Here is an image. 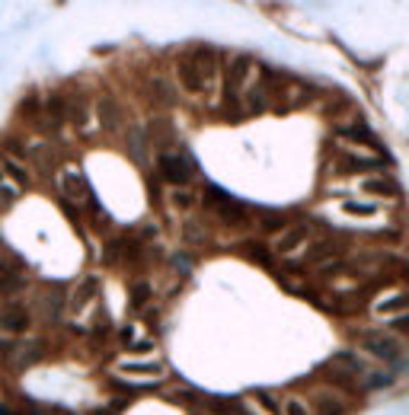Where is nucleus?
<instances>
[{
	"mask_svg": "<svg viewBox=\"0 0 409 415\" xmlns=\"http://www.w3.org/2000/svg\"><path fill=\"white\" fill-rule=\"evenodd\" d=\"M361 348H365L367 355H375L377 361L394 364L396 371L406 364V348H403V342L396 339V336H390V332H365V336H361Z\"/></svg>",
	"mask_w": 409,
	"mask_h": 415,
	"instance_id": "nucleus-1",
	"label": "nucleus"
},
{
	"mask_svg": "<svg viewBox=\"0 0 409 415\" xmlns=\"http://www.w3.org/2000/svg\"><path fill=\"white\" fill-rule=\"evenodd\" d=\"M205 205H208L211 211H218V217H221L224 224H230V227H243V224L250 221L246 208H243L240 201H234L230 195L218 192V189H208V192H205Z\"/></svg>",
	"mask_w": 409,
	"mask_h": 415,
	"instance_id": "nucleus-2",
	"label": "nucleus"
},
{
	"mask_svg": "<svg viewBox=\"0 0 409 415\" xmlns=\"http://www.w3.org/2000/svg\"><path fill=\"white\" fill-rule=\"evenodd\" d=\"M157 166H160V176L167 182H173L176 189H182L192 179V166H189V160L180 157V153H160Z\"/></svg>",
	"mask_w": 409,
	"mask_h": 415,
	"instance_id": "nucleus-3",
	"label": "nucleus"
},
{
	"mask_svg": "<svg viewBox=\"0 0 409 415\" xmlns=\"http://www.w3.org/2000/svg\"><path fill=\"white\" fill-rule=\"evenodd\" d=\"M310 240V227L307 224H294V227H284L275 240V253L278 256H294L304 243Z\"/></svg>",
	"mask_w": 409,
	"mask_h": 415,
	"instance_id": "nucleus-4",
	"label": "nucleus"
},
{
	"mask_svg": "<svg viewBox=\"0 0 409 415\" xmlns=\"http://www.w3.org/2000/svg\"><path fill=\"white\" fill-rule=\"evenodd\" d=\"M176 77H180L182 90H186L189 96H199V93H205V83H201V74H199V68L192 64V58H189V55H182L180 61H176Z\"/></svg>",
	"mask_w": 409,
	"mask_h": 415,
	"instance_id": "nucleus-5",
	"label": "nucleus"
},
{
	"mask_svg": "<svg viewBox=\"0 0 409 415\" xmlns=\"http://www.w3.org/2000/svg\"><path fill=\"white\" fill-rule=\"evenodd\" d=\"M29 326H32V317H29L26 307H7L0 313V329L10 332V336H23Z\"/></svg>",
	"mask_w": 409,
	"mask_h": 415,
	"instance_id": "nucleus-6",
	"label": "nucleus"
},
{
	"mask_svg": "<svg viewBox=\"0 0 409 415\" xmlns=\"http://www.w3.org/2000/svg\"><path fill=\"white\" fill-rule=\"evenodd\" d=\"M253 74V58L246 55H237L234 61H230V77H227V90H234L237 96L243 93V87H246V80H250Z\"/></svg>",
	"mask_w": 409,
	"mask_h": 415,
	"instance_id": "nucleus-7",
	"label": "nucleus"
},
{
	"mask_svg": "<svg viewBox=\"0 0 409 415\" xmlns=\"http://www.w3.org/2000/svg\"><path fill=\"white\" fill-rule=\"evenodd\" d=\"M240 99H243V112H246V115H259V112L269 109V99H265V93H263L259 83H246L243 93H240Z\"/></svg>",
	"mask_w": 409,
	"mask_h": 415,
	"instance_id": "nucleus-8",
	"label": "nucleus"
},
{
	"mask_svg": "<svg viewBox=\"0 0 409 415\" xmlns=\"http://www.w3.org/2000/svg\"><path fill=\"white\" fill-rule=\"evenodd\" d=\"M99 294V278L96 275H90V278H84L80 281V288L70 294V310H84L87 304H93V298Z\"/></svg>",
	"mask_w": 409,
	"mask_h": 415,
	"instance_id": "nucleus-9",
	"label": "nucleus"
},
{
	"mask_svg": "<svg viewBox=\"0 0 409 415\" xmlns=\"http://www.w3.org/2000/svg\"><path fill=\"white\" fill-rule=\"evenodd\" d=\"M99 124H103L106 132H115L118 124H122V106H118L112 96L99 99Z\"/></svg>",
	"mask_w": 409,
	"mask_h": 415,
	"instance_id": "nucleus-10",
	"label": "nucleus"
},
{
	"mask_svg": "<svg viewBox=\"0 0 409 415\" xmlns=\"http://www.w3.org/2000/svg\"><path fill=\"white\" fill-rule=\"evenodd\" d=\"M0 173H7L10 179H13V189H29L32 186V176L26 173V166H20V160L4 157L0 160Z\"/></svg>",
	"mask_w": 409,
	"mask_h": 415,
	"instance_id": "nucleus-11",
	"label": "nucleus"
},
{
	"mask_svg": "<svg viewBox=\"0 0 409 415\" xmlns=\"http://www.w3.org/2000/svg\"><path fill=\"white\" fill-rule=\"evenodd\" d=\"M342 163L346 170H355V173H371V170H384V160L381 157H365V153H342Z\"/></svg>",
	"mask_w": 409,
	"mask_h": 415,
	"instance_id": "nucleus-12",
	"label": "nucleus"
},
{
	"mask_svg": "<svg viewBox=\"0 0 409 415\" xmlns=\"http://www.w3.org/2000/svg\"><path fill=\"white\" fill-rule=\"evenodd\" d=\"M361 189L371 195H384V198H396L400 195V186L394 179H384V176H371V179L361 182Z\"/></svg>",
	"mask_w": 409,
	"mask_h": 415,
	"instance_id": "nucleus-13",
	"label": "nucleus"
},
{
	"mask_svg": "<svg viewBox=\"0 0 409 415\" xmlns=\"http://www.w3.org/2000/svg\"><path fill=\"white\" fill-rule=\"evenodd\" d=\"M61 189H64V195H68V198H74V201H87V198H90V189H87V182H84V176H80V173H68V176H64Z\"/></svg>",
	"mask_w": 409,
	"mask_h": 415,
	"instance_id": "nucleus-14",
	"label": "nucleus"
},
{
	"mask_svg": "<svg viewBox=\"0 0 409 415\" xmlns=\"http://www.w3.org/2000/svg\"><path fill=\"white\" fill-rule=\"evenodd\" d=\"M122 374H134V377H160V374H163V364H160V361H125V364H122Z\"/></svg>",
	"mask_w": 409,
	"mask_h": 415,
	"instance_id": "nucleus-15",
	"label": "nucleus"
},
{
	"mask_svg": "<svg viewBox=\"0 0 409 415\" xmlns=\"http://www.w3.org/2000/svg\"><path fill=\"white\" fill-rule=\"evenodd\" d=\"M256 224H259V230H263V234H282L284 224H288V217H284L282 211H259Z\"/></svg>",
	"mask_w": 409,
	"mask_h": 415,
	"instance_id": "nucleus-16",
	"label": "nucleus"
},
{
	"mask_svg": "<svg viewBox=\"0 0 409 415\" xmlns=\"http://www.w3.org/2000/svg\"><path fill=\"white\" fill-rule=\"evenodd\" d=\"M250 400L263 409V415H282V402H278L269 390H250Z\"/></svg>",
	"mask_w": 409,
	"mask_h": 415,
	"instance_id": "nucleus-17",
	"label": "nucleus"
},
{
	"mask_svg": "<svg viewBox=\"0 0 409 415\" xmlns=\"http://www.w3.org/2000/svg\"><path fill=\"white\" fill-rule=\"evenodd\" d=\"M339 134H342V138H355V141H358V144H365V147H375V151H377V147H381V144H377V138H375V134H371V132H367L365 124H352V128H339Z\"/></svg>",
	"mask_w": 409,
	"mask_h": 415,
	"instance_id": "nucleus-18",
	"label": "nucleus"
},
{
	"mask_svg": "<svg viewBox=\"0 0 409 415\" xmlns=\"http://www.w3.org/2000/svg\"><path fill=\"white\" fill-rule=\"evenodd\" d=\"M20 288H23V278L16 275V269L0 265V294H16Z\"/></svg>",
	"mask_w": 409,
	"mask_h": 415,
	"instance_id": "nucleus-19",
	"label": "nucleus"
},
{
	"mask_svg": "<svg viewBox=\"0 0 409 415\" xmlns=\"http://www.w3.org/2000/svg\"><path fill=\"white\" fill-rule=\"evenodd\" d=\"M151 294H153V288H151L147 281H134V284H132V294H128V300H132L134 310H141V307L151 300Z\"/></svg>",
	"mask_w": 409,
	"mask_h": 415,
	"instance_id": "nucleus-20",
	"label": "nucleus"
},
{
	"mask_svg": "<svg viewBox=\"0 0 409 415\" xmlns=\"http://www.w3.org/2000/svg\"><path fill=\"white\" fill-rule=\"evenodd\" d=\"M375 310L381 313V317H390V313H400V310H406V294H394V298L381 300V304H375Z\"/></svg>",
	"mask_w": 409,
	"mask_h": 415,
	"instance_id": "nucleus-21",
	"label": "nucleus"
},
{
	"mask_svg": "<svg viewBox=\"0 0 409 415\" xmlns=\"http://www.w3.org/2000/svg\"><path fill=\"white\" fill-rule=\"evenodd\" d=\"M246 256H250L253 262H259V265H265V269H272V253L263 246V243H256V240L246 243Z\"/></svg>",
	"mask_w": 409,
	"mask_h": 415,
	"instance_id": "nucleus-22",
	"label": "nucleus"
},
{
	"mask_svg": "<svg viewBox=\"0 0 409 415\" xmlns=\"http://www.w3.org/2000/svg\"><path fill=\"white\" fill-rule=\"evenodd\" d=\"M151 96L157 99V103H163V106H170V103H173V93H170V83L163 80V77H153V80H151Z\"/></svg>",
	"mask_w": 409,
	"mask_h": 415,
	"instance_id": "nucleus-23",
	"label": "nucleus"
},
{
	"mask_svg": "<svg viewBox=\"0 0 409 415\" xmlns=\"http://www.w3.org/2000/svg\"><path fill=\"white\" fill-rule=\"evenodd\" d=\"M336 253H339V246H336L333 240H323L307 253V259H310V262H320V259H329V256H336Z\"/></svg>",
	"mask_w": 409,
	"mask_h": 415,
	"instance_id": "nucleus-24",
	"label": "nucleus"
},
{
	"mask_svg": "<svg viewBox=\"0 0 409 415\" xmlns=\"http://www.w3.org/2000/svg\"><path fill=\"white\" fill-rule=\"evenodd\" d=\"M342 211L352 217H375L377 215V205H365V201H346Z\"/></svg>",
	"mask_w": 409,
	"mask_h": 415,
	"instance_id": "nucleus-25",
	"label": "nucleus"
},
{
	"mask_svg": "<svg viewBox=\"0 0 409 415\" xmlns=\"http://www.w3.org/2000/svg\"><path fill=\"white\" fill-rule=\"evenodd\" d=\"M170 205L180 208V211H192V208H195V195L189 192V189H176V192L170 195Z\"/></svg>",
	"mask_w": 409,
	"mask_h": 415,
	"instance_id": "nucleus-26",
	"label": "nucleus"
},
{
	"mask_svg": "<svg viewBox=\"0 0 409 415\" xmlns=\"http://www.w3.org/2000/svg\"><path fill=\"white\" fill-rule=\"evenodd\" d=\"M45 115H49V122L51 124H58L64 118V103H61V96H49V103H45Z\"/></svg>",
	"mask_w": 409,
	"mask_h": 415,
	"instance_id": "nucleus-27",
	"label": "nucleus"
},
{
	"mask_svg": "<svg viewBox=\"0 0 409 415\" xmlns=\"http://www.w3.org/2000/svg\"><path fill=\"white\" fill-rule=\"evenodd\" d=\"M390 383H394V374L375 371V374H367V377H365V387L367 390H381V387H390Z\"/></svg>",
	"mask_w": 409,
	"mask_h": 415,
	"instance_id": "nucleus-28",
	"label": "nucleus"
},
{
	"mask_svg": "<svg viewBox=\"0 0 409 415\" xmlns=\"http://www.w3.org/2000/svg\"><path fill=\"white\" fill-rule=\"evenodd\" d=\"M282 415H310V409H307L304 400H298V396H291V400L282 406Z\"/></svg>",
	"mask_w": 409,
	"mask_h": 415,
	"instance_id": "nucleus-29",
	"label": "nucleus"
},
{
	"mask_svg": "<svg viewBox=\"0 0 409 415\" xmlns=\"http://www.w3.org/2000/svg\"><path fill=\"white\" fill-rule=\"evenodd\" d=\"M320 409H323V415H346V406L342 402H329V396H320Z\"/></svg>",
	"mask_w": 409,
	"mask_h": 415,
	"instance_id": "nucleus-30",
	"label": "nucleus"
},
{
	"mask_svg": "<svg viewBox=\"0 0 409 415\" xmlns=\"http://www.w3.org/2000/svg\"><path fill=\"white\" fill-rule=\"evenodd\" d=\"M7 153H10V160H20V157H29L26 144H20V138H7Z\"/></svg>",
	"mask_w": 409,
	"mask_h": 415,
	"instance_id": "nucleus-31",
	"label": "nucleus"
},
{
	"mask_svg": "<svg viewBox=\"0 0 409 415\" xmlns=\"http://www.w3.org/2000/svg\"><path fill=\"white\" fill-rule=\"evenodd\" d=\"M16 195H20V192H16V189L10 186V182H0V201H4V205H10V201H13Z\"/></svg>",
	"mask_w": 409,
	"mask_h": 415,
	"instance_id": "nucleus-32",
	"label": "nucleus"
},
{
	"mask_svg": "<svg viewBox=\"0 0 409 415\" xmlns=\"http://www.w3.org/2000/svg\"><path fill=\"white\" fill-rule=\"evenodd\" d=\"M406 326H409V317H406V313H400V317L394 319V329L396 332H406Z\"/></svg>",
	"mask_w": 409,
	"mask_h": 415,
	"instance_id": "nucleus-33",
	"label": "nucleus"
},
{
	"mask_svg": "<svg viewBox=\"0 0 409 415\" xmlns=\"http://www.w3.org/2000/svg\"><path fill=\"white\" fill-rule=\"evenodd\" d=\"M134 352H147V348H153V342H138V345H132Z\"/></svg>",
	"mask_w": 409,
	"mask_h": 415,
	"instance_id": "nucleus-34",
	"label": "nucleus"
},
{
	"mask_svg": "<svg viewBox=\"0 0 409 415\" xmlns=\"http://www.w3.org/2000/svg\"><path fill=\"white\" fill-rule=\"evenodd\" d=\"M0 415H16V412H13L10 406H0Z\"/></svg>",
	"mask_w": 409,
	"mask_h": 415,
	"instance_id": "nucleus-35",
	"label": "nucleus"
},
{
	"mask_svg": "<svg viewBox=\"0 0 409 415\" xmlns=\"http://www.w3.org/2000/svg\"><path fill=\"white\" fill-rule=\"evenodd\" d=\"M96 415H106V409H96Z\"/></svg>",
	"mask_w": 409,
	"mask_h": 415,
	"instance_id": "nucleus-36",
	"label": "nucleus"
},
{
	"mask_svg": "<svg viewBox=\"0 0 409 415\" xmlns=\"http://www.w3.org/2000/svg\"><path fill=\"white\" fill-rule=\"evenodd\" d=\"M0 182H4V173H0Z\"/></svg>",
	"mask_w": 409,
	"mask_h": 415,
	"instance_id": "nucleus-37",
	"label": "nucleus"
}]
</instances>
